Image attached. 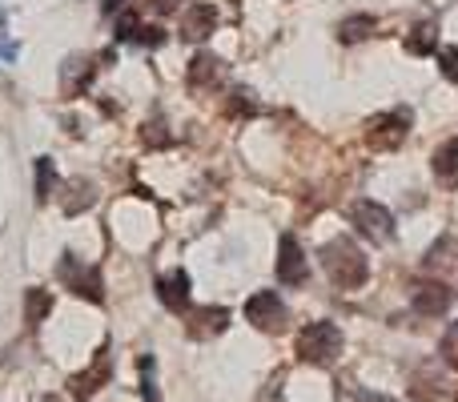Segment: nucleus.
I'll list each match as a JSON object with an SVG mask.
<instances>
[{"instance_id":"24","label":"nucleus","mask_w":458,"mask_h":402,"mask_svg":"<svg viewBox=\"0 0 458 402\" xmlns=\"http://www.w3.org/2000/svg\"><path fill=\"white\" fill-rule=\"evenodd\" d=\"M338 398L342 402H394L386 395H370V390H358L354 382H338Z\"/></svg>"},{"instance_id":"25","label":"nucleus","mask_w":458,"mask_h":402,"mask_svg":"<svg viewBox=\"0 0 458 402\" xmlns=\"http://www.w3.org/2000/svg\"><path fill=\"white\" fill-rule=\"evenodd\" d=\"M137 29H141V16H137L133 8H121L117 13V40H133Z\"/></svg>"},{"instance_id":"9","label":"nucleus","mask_w":458,"mask_h":402,"mask_svg":"<svg viewBox=\"0 0 458 402\" xmlns=\"http://www.w3.org/2000/svg\"><path fill=\"white\" fill-rule=\"evenodd\" d=\"M411 306L419 310L422 318H443L446 310L454 306V294L446 282H422L411 290Z\"/></svg>"},{"instance_id":"7","label":"nucleus","mask_w":458,"mask_h":402,"mask_svg":"<svg viewBox=\"0 0 458 402\" xmlns=\"http://www.w3.org/2000/svg\"><path fill=\"white\" fill-rule=\"evenodd\" d=\"M109 374H113V350H109V346H101V350H97V358H93V366L69 379V395H72V398H81V402L93 398L97 390H101L105 382H109Z\"/></svg>"},{"instance_id":"23","label":"nucleus","mask_w":458,"mask_h":402,"mask_svg":"<svg viewBox=\"0 0 458 402\" xmlns=\"http://www.w3.org/2000/svg\"><path fill=\"white\" fill-rule=\"evenodd\" d=\"M137 366H141V395H145V402H161L157 379H153V355H141L137 358Z\"/></svg>"},{"instance_id":"22","label":"nucleus","mask_w":458,"mask_h":402,"mask_svg":"<svg viewBox=\"0 0 458 402\" xmlns=\"http://www.w3.org/2000/svg\"><path fill=\"white\" fill-rule=\"evenodd\" d=\"M451 253H458V242H454V237H446V242H438L435 250L422 258V266H427V269H438V266H446V261H458V258H451Z\"/></svg>"},{"instance_id":"31","label":"nucleus","mask_w":458,"mask_h":402,"mask_svg":"<svg viewBox=\"0 0 458 402\" xmlns=\"http://www.w3.org/2000/svg\"><path fill=\"white\" fill-rule=\"evenodd\" d=\"M101 8H105V13H121V8H125V0H101Z\"/></svg>"},{"instance_id":"8","label":"nucleus","mask_w":458,"mask_h":402,"mask_svg":"<svg viewBox=\"0 0 458 402\" xmlns=\"http://www.w3.org/2000/svg\"><path fill=\"white\" fill-rule=\"evenodd\" d=\"M306 278H310V266H306V253H301L298 237L282 234V242H277V282L282 286H306Z\"/></svg>"},{"instance_id":"32","label":"nucleus","mask_w":458,"mask_h":402,"mask_svg":"<svg viewBox=\"0 0 458 402\" xmlns=\"http://www.w3.org/2000/svg\"><path fill=\"white\" fill-rule=\"evenodd\" d=\"M454 402H458V395H454Z\"/></svg>"},{"instance_id":"18","label":"nucleus","mask_w":458,"mask_h":402,"mask_svg":"<svg viewBox=\"0 0 458 402\" xmlns=\"http://www.w3.org/2000/svg\"><path fill=\"white\" fill-rule=\"evenodd\" d=\"M406 48H411V53L414 56H427V53H435V48H438V29H435V24H419V29H414L411 32V37H406Z\"/></svg>"},{"instance_id":"13","label":"nucleus","mask_w":458,"mask_h":402,"mask_svg":"<svg viewBox=\"0 0 458 402\" xmlns=\"http://www.w3.org/2000/svg\"><path fill=\"white\" fill-rule=\"evenodd\" d=\"M222 77H225V64L217 61L214 53H198L190 61V89L193 93H209V89H217Z\"/></svg>"},{"instance_id":"28","label":"nucleus","mask_w":458,"mask_h":402,"mask_svg":"<svg viewBox=\"0 0 458 402\" xmlns=\"http://www.w3.org/2000/svg\"><path fill=\"white\" fill-rule=\"evenodd\" d=\"M141 137H145V145H149V150H161V145L174 141V133H165V121H149Z\"/></svg>"},{"instance_id":"29","label":"nucleus","mask_w":458,"mask_h":402,"mask_svg":"<svg viewBox=\"0 0 458 402\" xmlns=\"http://www.w3.org/2000/svg\"><path fill=\"white\" fill-rule=\"evenodd\" d=\"M133 40H137V45H149V48H157V45H165V29H161V24H141Z\"/></svg>"},{"instance_id":"19","label":"nucleus","mask_w":458,"mask_h":402,"mask_svg":"<svg viewBox=\"0 0 458 402\" xmlns=\"http://www.w3.org/2000/svg\"><path fill=\"white\" fill-rule=\"evenodd\" d=\"M53 310V298H48L45 290H29V298H24V322L29 326H40V318Z\"/></svg>"},{"instance_id":"11","label":"nucleus","mask_w":458,"mask_h":402,"mask_svg":"<svg viewBox=\"0 0 458 402\" xmlns=\"http://www.w3.org/2000/svg\"><path fill=\"white\" fill-rule=\"evenodd\" d=\"M157 298H161V306H169L174 314H185V310H190V274L174 269V274L157 278Z\"/></svg>"},{"instance_id":"16","label":"nucleus","mask_w":458,"mask_h":402,"mask_svg":"<svg viewBox=\"0 0 458 402\" xmlns=\"http://www.w3.org/2000/svg\"><path fill=\"white\" fill-rule=\"evenodd\" d=\"M93 201H97V193H93V185H89L85 177L64 185V213H85Z\"/></svg>"},{"instance_id":"21","label":"nucleus","mask_w":458,"mask_h":402,"mask_svg":"<svg viewBox=\"0 0 458 402\" xmlns=\"http://www.w3.org/2000/svg\"><path fill=\"white\" fill-rule=\"evenodd\" d=\"M225 109H229V117H253L261 105L253 101L250 89H233V93H229V105H225Z\"/></svg>"},{"instance_id":"4","label":"nucleus","mask_w":458,"mask_h":402,"mask_svg":"<svg viewBox=\"0 0 458 402\" xmlns=\"http://www.w3.org/2000/svg\"><path fill=\"white\" fill-rule=\"evenodd\" d=\"M56 278H61V282L69 286L72 294H81L85 302H93V306H101V302H105L101 269L85 266V261H81L77 253H61V266H56Z\"/></svg>"},{"instance_id":"3","label":"nucleus","mask_w":458,"mask_h":402,"mask_svg":"<svg viewBox=\"0 0 458 402\" xmlns=\"http://www.w3.org/2000/svg\"><path fill=\"white\" fill-rule=\"evenodd\" d=\"M346 218H350V226H354L362 237H370V242H378V245L394 242V213H390L386 205H378L370 198H358V201L346 205Z\"/></svg>"},{"instance_id":"17","label":"nucleus","mask_w":458,"mask_h":402,"mask_svg":"<svg viewBox=\"0 0 458 402\" xmlns=\"http://www.w3.org/2000/svg\"><path fill=\"white\" fill-rule=\"evenodd\" d=\"M435 174L443 177L446 185L458 182V141H446L435 150Z\"/></svg>"},{"instance_id":"5","label":"nucleus","mask_w":458,"mask_h":402,"mask_svg":"<svg viewBox=\"0 0 458 402\" xmlns=\"http://www.w3.org/2000/svg\"><path fill=\"white\" fill-rule=\"evenodd\" d=\"M406 133H411V109H390L366 125V145L378 153H390L406 141Z\"/></svg>"},{"instance_id":"27","label":"nucleus","mask_w":458,"mask_h":402,"mask_svg":"<svg viewBox=\"0 0 458 402\" xmlns=\"http://www.w3.org/2000/svg\"><path fill=\"white\" fill-rule=\"evenodd\" d=\"M443 363L451 366V371H458V322H451L443 334Z\"/></svg>"},{"instance_id":"14","label":"nucleus","mask_w":458,"mask_h":402,"mask_svg":"<svg viewBox=\"0 0 458 402\" xmlns=\"http://www.w3.org/2000/svg\"><path fill=\"white\" fill-rule=\"evenodd\" d=\"M93 73H97V64L89 61V56H69L64 69H61V93L64 97H81L89 89V81H93Z\"/></svg>"},{"instance_id":"6","label":"nucleus","mask_w":458,"mask_h":402,"mask_svg":"<svg viewBox=\"0 0 458 402\" xmlns=\"http://www.w3.org/2000/svg\"><path fill=\"white\" fill-rule=\"evenodd\" d=\"M245 318H250V326H258L261 334H282L285 322H290V310H285V302L277 298L274 290H258L245 302Z\"/></svg>"},{"instance_id":"20","label":"nucleus","mask_w":458,"mask_h":402,"mask_svg":"<svg viewBox=\"0 0 458 402\" xmlns=\"http://www.w3.org/2000/svg\"><path fill=\"white\" fill-rule=\"evenodd\" d=\"M53 190H56V166L48 158H40L37 161V201L45 205L48 198H53Z\"/></svg>"},{"instance_id":"1","label":"nucleus","mask_w":458,"mask_h":402,"mask_svg":"<svg viewBox=\"0 0 458 402\" xmlns=\"http://www.w3.org/2000/svg\"><path fill=\"white\" fill-rule=\"evenodd\" d=\"M322 269L330 274V282L338 286V290H358V286H366V278H370V261H366V253L358 250L350 237H334V242L326 245Z\"/></svg>"},{"instance_id":"26","label":"nucleus","mask_w":458,"mask_h":402,"mask_svg":"<svg viewBox=\"0 0 458 402\" xmlns=\"http://www.w3.org/2000/svg\"><path fill=\"white\" fill-rule=\"evenodd\" d=\"M438 69H443V77L451 81V85H458V48L454 45L438 48Z\"/></svg>"},{"instance_id":"10","label":"nucleus","mask_w":458,"mask_h":402,"mask_svg":"<svg viewBox=\"0 0 458 402\" xmlns=\"http://www.w3.org/2000/svg\"><path fill=\"white\" fill-rule=\"evenodd\" d=\"M225 326H229V310L225 306H201V310H193V314L185 318L190 338H217Z\"/></svg>"},{"instance_id":"12","label":"nucleus","mask_w":458,"mask_h":402,"mask_svg":"<svg viewBox=\"0 0 458 402\" xmlns=\"http://www.w3.org/2000/svg\"><path fill=\"white\" fill-rule=\"evenodd\" d=\"M214 29H217V8L214 4L198 0V4L185 8V16H182V37L185 40H206Z\"/></svg>"},{"instance_id":"15","label":"nucleus","mask_w":458,"mask_h":402,"mask_svg":"<svg viewBox=\"0 0 458 402\" xmlns=\"http://www.w3.org/2000/svg\"><path fill=\"white\" fill-rule=\"evenodd\" d=\"M370 32H378V21H374V16H346V21L338 24L342 45H358V40H366Z\"/></svg>"},{"instance_id":"2","label":"nucleus","mask_w":458,"mask_h":402,"mask_svg":"<svg viewBox=\"0 0 458 402\" xmlns=\"http://www.w3.org/2000/svg\"><path fill=\"white\" fill-rule=\"evenodd\" d=\"M298 358L310 366H334L342 355V330L334 322H310L306 330L298 334Z\"/></svg>"},{"instance_id":"30","label":"nucleus","mask_w":458,"mask_h":402,"mask_svg":"<svg viewBox=\"0 0 458 402\" xmlns=\"http://www.w3.org/2000/svg\"><path fill=\"white\" fill-rule=\"evenodd\" d=\"M153 8H157V13H174L177 0H153Z\"/></svg>"}]
</instances>
